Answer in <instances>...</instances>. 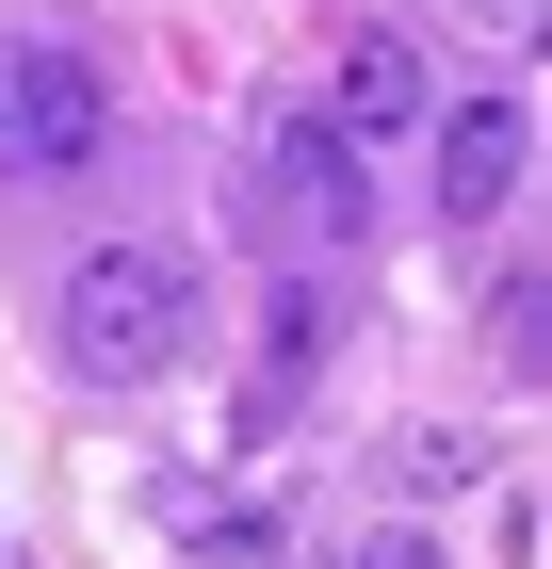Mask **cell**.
Here are the masks:
<instances>
[{"label": "cell", "mask_w": 552, "mask_h": 569, "mask_svg": "<svg viewBox=\"0 0 552 569\" xmlns=\"http://www.w3.org/2000/svg\"><path fill=\"white\" fill-rule=\"evenodd\" d=\"M471 17H488V33H536V0H471Z\"/></svg>", "instance_id": "cell-8"}, {"label": "cell", "mask_w": 552, "mask_h": 569, "mask_svg": "<svg viewBox=\"0 0 552 569\" xmlns=\"http://www.w3.org/2000/svg\"><path fill=\"white\" fill-rule=\"evenodd\" d=\"M98 131H114V98H98L82 49H49V33L0 49V163H17V179H82Z\"/></svg>", "instance_id": "cell-2"}, {"label": "cell", "mask_w": 552, "mask_h": 569, "mask_svg": "<svg viewBox=\"0 0 552 569\" xmlns=\"http://www.w3.org/2000/svg\"><path fill=\"white\" fill-rule=\"evenodd\" d=\"M439 131V212H520V179H536V98L488 82L471 114H423Z\"/></svg>", "instance_id": "cell-5"}, {"label": "cell", "mask_w": 552, "mask_h": 569, "mask_svg": "<svg viewBox=\"0 0 552 569\" xmlns=\"http://www.w3.org/2000/svg\"><path fill=\"white\" fill-rule=\"evenodd\" d=\"M49 326H66V375L147 391V375H179V342H195V261H179V244H98Z\"/></svg>", "instance_id": "cell-1"}, {"label": "cell", "mask_w": 552, "mask_h": 569, "mask_svg": "<svg viewBox=\"0 0 552 569\" xmlns=\"http://www.w3.org/2000/svg\"><path fill=\"white\" fill-rule=\"evenodd\" d=\"M358 212H374V179H358V147L325 131V114H277L260 131V244H358Z\"/></svg>", "instance_id": "cell-3"}, {"label": "cell", "mask_w": 552, "mask_h": 569, "mask_svg": "<svg viewBox=\"0 0 552 569\" xmlns=\"http://www.w3.org/2000/svg\"><path fill=\"white\" fill-rule=\"evenodd\" d=\"M358 569H439V553H423V537H358Z\"/></svg>", "instance_id": "cell-7"}, {"label": "cell", "mask_w": 552, "mask_h": 569, "mask_svg": "<svg viewBox=\"0 0 552 569\" xmlns=\"http://www.w3.org/2000/svg\"><path fill=\"white\" fill-rule=\"evenodd\" d=\"M471 472H488V456H471V439H439V423H407V439H390V488H407V505H455Z\"/></svg>", "instance_id": "cell-6"}, {"label": "cell", "mask_w": 552, "mask_h": 569, "mask_svg": "<svg viewBox=\"0 0 552 569\" xmlns=\"http://www.w3.org/2000/svg\"><path fill=\"white\" fill-rule=\"evenodd\" d=\"M423 114H439V49H423V33H390V17L341 33V66H325V131H341V147H407Z\"/></svg>", "instance_id": "cell-4"}]
</instances>
